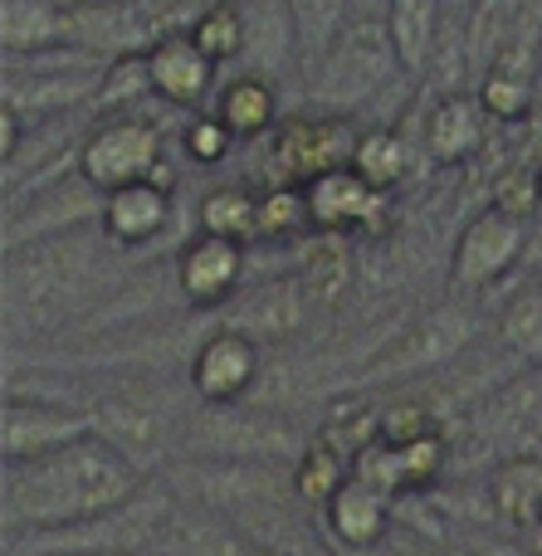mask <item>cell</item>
Listing matches in <instances>:
<instances>
[{
	"label": "cell",
	"mask_w": 542,
	"mask_h": 556,
	"mask_svg": "<svg viewBox=\"0 0 542 556\" xmlns=\"http://www.w3.org/2000/svg\"><path fill=\"white\" fill-rule=\"evenodd\" d=\"M147 473L113 450L103 434L64 444L25 464H5V532L78 528L123 508Z\"/></svg>",
	"instance_id": "1"
},
{
	"label": "cell",
	"mask_w": 542,
	"mask_h": 556,
	"mask_svg": "<svg viewBox=\"0 0 542 556\" xmlns=\"http://www.w3.org/2000/svg\"><path fill=\"white\" fill-rule=\"evenodd\" d=\"M108 250H117L103 225H84L68 235L5 250V323L54 327L84 313L108 274Z\"/></svg>",
	"instance_id": "2"
},
{
	"label": "cell",
	"mask_w": 542,
	"mask_h": 556,
	"mask_svg": "<svg viewBox=\"0 0 542 556\" xmlns=\"http://www.w3.org/2000/svg\"><path fill=\"white\" fill-rule=\"evenodd\" d=\"M406 68L401 54L387 35V20L377 15H357L338 39L328 45V54L313 64L308 84L313 108H328V113H362L371 108L381 93H391L396 84H406Z\"/></svg>",
	"instance_id": "3"
},
{
	"label": "cell",
	"mask_w": 542,
	"mask_h": 556,
	"mask_svg": "<svg viewBox=\"0 0 542 556\" xmlns=\"http://www.w3.org/2000/svg\"><path fill=\"white\" fill-rule=\"evenodd\" d=\"M172 489L162 479H142V489L123 503V508L103 513L78 528L54 532H25L20 552L25 556H133L142 547H162L166 528H172Z\"/></svg>",
	"instance_id": "4"
},
{
	"label": "cell",
	"mask_w": 542,
	"mask_h": 556,
	"mask_svg": "<svg viewBox=\"0 0 542 556\" xmlns=\"http://www.w3.org/2000/svg\"><path fill=\"white\" fill-rule=\"evenodd\" d=\"M362 127L348 113L308 108V113L283 117L269 132V186H308L328 172L352 166Z\"/></svg>",
	"instance_id": "5"
},
{
	"label": "cell",
	"mask_w": 542,
	"mask_h": 556,
	"mask_svg": "<svg viewBox=\"0 0 542 556\" xmlns=\"http://www.w3.org/2000/svg\"><path fill=\"white\" fill-rule=\"evenodd\" d=\"M166 162V127L156 117L137 113H108L93 117L84 147H78V172L98 186V191H123L137 186Z\"/></svg>",
	"instance_id": "6"
},
{
	"label": "cell",
	"mask_w": 542,
	"mask_h": 556,
	"mask_svg": "<svg viewBox=\"0 0 542 556\" xmlns=\"http://www.w3.org/2000/svg\"><path fill=\"white\" fill-rule=\"evenodd\" d=\"M475 342V313L465 303H440L426 307L420 317H411L401 332H391L377 352L362 362V381H401V376L430 371V366L459 356Z\"/></svg>",
	"instance_id": "7"
},
{
	"label": "cell",
	"mask_w": 542,
	"mask_h": 556,
	"mask_svg": "<svg viewBox=\"0 0 542 556\" xmlns=\"http://www.w3.org/2000/svg\"><path fill=\"white\" fill-rule=\"evenodd\" d=\"M98 220H103V191L74 166V172L54 176L35 191H20V201H5V250L84 230Z\"/></svg>",
	"instance_id": "8"
},
{
	"label": "cell",
	"mask_w": 542,
	"mask_h": 556,
	"mask_svg": "<svg viewBox=\"0 0 542 556\" xmlns=\"http://www.w3.org/2000/svg\"><path fill=\"white\" fill-rule=\"evenodd\" d=\"M528 250V220L484 205L479 215H469V225L459 230L455 250H450V283L459 293H484L499 278L514 269Z\"/></svg>",
	"instance_id": "9"
},
{
	"label": "cell",
	"mask_w": 542,
	"mask_h": 556,
	"mask_svg": "<svg viewBox=\"0 0 542 556\" xmlns=\"http://www.w3.org/2000/svg\"><path fill=\"white\" fill-rule=\"evenodd\" d=\"M162 35L172 29L162 25V15H152L137 0H84L68 5V45L88 49L98 59H127V54H147Z\"/></svg>",
	"instance_id": "10"
},
{
	"label": "cell",
	"mask_w": 542,
	"mask_h": 556,
	"mask_svg": "<svg viewBox=\"0 0 542 556\" xmlns=\"http://www.w3.org/2000/svg\"><path fill=\"white\" fill-rule=\"evenodd\" d=\"M264 371V346L240 327H215L191 356V386L205 405H235L254 391Z\"/></svg>",
	"instance_id": "11"
},
{
	"label": "cell",
	"mask_w": 542,
	"mask_h": 556,
	"mask_svg": "<svg viewBox=\"0 0 542 556\" xmlns=\"http://www.w3.org/2000/svg\"><path fill=\"white\" fill-rule=\"evenodd\" d=\"M240 283H244V244L201 230L181 244V254H176V293L191 307H201V313L230 307Z\"/></svg>",
	"instance_id": "12"
},
{
	"label": "cell",
	"mask_w": 542,
	"mask_h": 556,
	"mask_svg": "<svg viewBox=\"0 0 542 556\" xmlns=\"http://www.w3.org/2000/svg\"><path fill=\"white\" fill-rule=\"evenodd\" d=\"M84 434H93V420L84 410H64V405L49 401H15V395L0 410V454H5V464L54 454L64 444L84 440Z\"/></svg>",
	"instance_id": "13"
},
{
	"label": "cell",
	"mask_w": 542,
	"mask_h": 556,
	"mask_svg": "<svg viewBox=\"0 0 542 556\" xmlns=\"http://www.w3.org/2000/svg\"><path fill=\"white\" fill-rule=\"evenodd\" d=\"M303 191H308L313 230H328V235H371V230H387L391 195L377 191V186H367L357 172H352V166L318 176V181H308Z\"/></svg>",
	"instance_id": "14"
},
{
	"label": "cell",
	"mask_w": 542,
	"mask_h": 556,
	"mask_svg": "<svg viewBox=\"0 0 542 556\" xmlns=\"http://www.w3.org/2000/svg\"><path fill=\"white\" fill-rule=\"evenodd\" d=\"M489 127L494 117L484 113L479 93H436L420 123V152L436 166H469L489 147Z\"/></svg>",
	"instance_id": "15"
},
{
	"label": "cell",
	"mask_w": 542,
	"mask_h": 556,
	"mask_svg": "<svg viewBox=\"0 0 542 556\" xmlns=\"http://www.w3.org/2000/svg\"><path fill=\"white\" fill-rule=\"evenodd\" d=\"M313 303L303 293V283L293 274L269 278V283H254L250 293H240L230 307H225V327H240L250 332L260 346H283L303 332Z\"/></svg>",
	"instance_id": "16"
},
{
	"label": "cell",
	"mask_w": 542,
	"mask_h": 556,
	"mask_svg": "<svg viewBox=\"0 0 542 556\" xmlns=\"http://www.w3.org/2000/svg\"><path fill=\"white\" fill-rule=\"evenodd\" d=\"M147 64H152V88L166 108H205L215 98L220 64L211 54H201L186 29H172V35L156 39L147 49Z\"/></svg>",
	"instance_id": "17"
},
{
	"label": "cell",
	"mask_w": 542,
	"mask_h": 556,
	"mask_svg": "<svg viewBox=\"0 0 542 556\" xmlns=\"http://www.w3.org/2000/svg\"><path fill=\"white\" fill-rule=\"evenodd\" d=\"M103 68H68V74H10L5 68V93H0V103H10L25 123L84 113V108L98 103Z\"/></svg>",
	"instance_id": "18"
},
{
	"label": "cell",
	"mask_w": 542,
	"mask_h": 556,
	"mask_svg": "<svg viewBox=\"0 0 542 556\" xmlns=\"http://www.w3.org/2000/svg\"><path fill=\"white\" fill-rule=\"evenodd\" d=\"M244 10V54L240 68L244 74H260L283 84L289 74L303 78L299 64V29H293V15L283 0H240Z\"/></svg>",
	"instance_id": "19"
},
{
	"label": "cell",
	"mask_w": 542,
	"mask_h": 556,
	"mask_svg": "<svg viewBox=\"0 0 542 556\" xmlns=\"http://www.w3.org/2000/svg\"><path fill=\"white\" fill-rule=\"evenodd\" d=\"M293 278L303 283L313 307H342L352 298V288H357L352 235L313 230L308 240H299V250H293Z\"/></svg>",
	"instance_id": "20"
},
{
	"label": "cell",
	"mask_w": 542,
	"mask_h": 556,
	"mask_svg": "<svg viewBox=\"0 0 542 556\" xmlns=\"http://www.w3.org/2000/svg\"><path fill=\"white\" fill-rule=\"evenodd\" d=\"M176 211V195L156 181H137L123 186V191H108L103 195V235L117 244V250H142V244L162 240L166 225H172Z\"/></svg>",
	"instance_id": "21"
},
{
	"label": "cell",
	"mask_w": 542,
	"mask_h": 556,
	"mask_svg": "<svg viewBox=\"0 0 542 556\" xmlns=\"http://www.w3.org/2000/svg\"><path fill=\"white\" fill-rule=\"evenodd\" d=\"M88 420H93V434H103V440L113 444L123 459H133L142 473L166 454V420L152 405L133 401V395L98 401L93 410H88Z\"/></svg>",
	"instance_id": "22"
},
{
	"label": "cell",
	"mask_w": 542,
	"mask_h": 556,
	"mask_svg": "<svg viewBox=\"0 0 542 556\" xmlns=\"http://www.w3.org/2000/svg\"><path fill=\"white\" fill-rule=\"evenodd\" d=\"M211 113L220 117L225 127L235 132V142H254V137H269L274 127L283 123L279 108V84L260 74H230L211 98Z\"/></svg>",
	"instance_id": "23"
},
{
	"label": "cell",
	"mask_w": 542,
	"mask_h": 556,
	"mask_svg": "<svg viewBox=\"0 0 542 556\" xmlns=\"http://www.w3.org/2000/svg\"><path fill=\"white\" fill-rule=\"evenodd\" d=\"M323 513H328V532L352 552H371L391 528L387 493L371 489V483L357 479V473H348V483L323 503Z\"/></svg>",
	"instance_id": "24"
},
{
	"label": "cell",
	"mask_w": 542,
	"mask_h": 556,
	"mask_svg": "<svg viewBox=\"0 0 542 556\" xmlns=\"http://www.w3.org/2000/svg\"><path fill=\"white\" fill-rule=\"evenodd\" d=\"M387 35L401 54V68L416 78H426L430 59H436L440 39H445V0H387Z\"/></svg>",
	"instance_id": "25"
},
{
	"label": "cell",
	"mask_w": 542,
	"mask_h": 556,
	"mask_svg": "<svg viewBox=\"0 0 542 556\" xmlns=\"http://www.w3.org/2000/svg\"><path fill=\"white\" fill-rule=\"evenodd\" d=\"M68 45V5L64 0H0V49L5 59L39 54Z\"/></svg>",
	"instance_id": "26"
},
{
	"label": "cell",
	"mask_w": 542,
	"mask_h": 556,
	"mask_svg": "<svg viewBox=\"0 0 542 556\" xmlns=\"http://www.w3.org/2000/svg\"><path fill=\"white\" fill-rule=\"evenodd\" d=\"M489 508L508 528H542V459L538 454H508L489 473Z\"/></svg>",
	"instance_id": "27"
},
{
	"label": "cell",
	"mask_w": 542,
	"mask_h": 556,
	"mask_svg": "<svg viewBox=\"0 0 542 556\" xmlns=\"http://www.w3.org/2000/svg\"><path fill=\"white\" fill-rule=\"evenodd\" d=\"M479 425L499 440H524V434L542 430V366H524L508 376L479 410Z\"/></svg>",
	"instance_id": "28"
},
{
	"label": "cell",
	"mask_w": 542,
	"mask_h": 556,
	"mask_svg": "<svg viewBox=\"0 0 542 556\" xmlns=\"http://www.w3.org/2000/svg\"><path fill=\"white\" fill-rule=\"evenodd\" d=\"M518 15H524V0H475V5H469L465 54H469V68H475V84L489 74V68H499V59L508 54Z\"/></svg>",
	"instance_id": "29"
},
{
	"label": "cell",
	"mask_w": 542,
	"mask_h": 556,
	"mask_svg": "<svg viewBox=\"0 0 542 556\" xmlns=\"http://www.w3.org/2000/svg\"><path fill=\"white\" fill-rule=\"evenodd\" d=\"M411 162H416V152H411V137L401 127H362L357 152H352V172L367 186L396 195V186L411 181Z\"/></svg>",
	"instance_id": "30"
},
{
	"label": "cell",
	"mask_w": 542,
	"mask_h": 556,
	"mask_svg": "<svg viewBox=\"0 0 542 556\" xmlns=\"http://www.w3.org/2000/svg\"><path fill=\"white\" fill-rule=\"evenodd\" d=\"M196 230L220 235V240H235V244L260 240V195L240 181L211 186V191L196 201Z\"/></svg>",
	"instance_id": "31"
},
{
	"label": "cell",
	"mask_w": 542,
	"mask_h": 556,
	"mask_svg": "<svg viewBox=\"0 0 542 556\" xmlns=\"http://www.w3.org/2000/svg\"><path fill=\"white\" fill-rule=\"evenodd\" d=\"M293 15V29H299V64H303V78L313 74L328 45L342 35V29L357 20V0H283Z\"/></svg>",
	"instance_id": "32"
},
{
	"label": "cell",
	"mask_w": 542,
	"mask_h": 556,
	"mask_svg": "<svg viewBox=\"0 0 542 556\" xmlns=\"http://www.w3.org/2000/svg\"><path fill=\"white\" fill-rule=\"evenodd\" d=\"M475 93H479L484 113L494 117L499 127L533 123L538 108H542V88H538V78L514 74V68H489V74L475 84Z\"/></svg>",
	"instance_id": "33"
},
{
	"label": "cell",
	"mask_w": 542,
	"mask_h": 556,
	"mask_svg": "<svg viewBox=\"0 0 542 556\" xmlns=\"http://www.w3.org/2000/svg\"><path fill=\"white\" fill-rule=\"evenodd\" d=\"M186 35L196 39L201 54H211L215 64H240L244 54V10L240 0H215V5H201L186 25Z\"/></svg>",
	"instance_id": "34"
},
{
	"label": "cell",
	"mask_w": 542,
	"mask_h": 556,
	"mask_svg": "<svg viewBox=\"0 0 542 556\" xmlns=\"http://www.w3.org/2000/svg\"><path fill=\"white\" fill-rule=\"evenodd\" d=\"M152 98H156V88H152V64H147V54H127L103 68V88H98L93 113L98 117L137 113V108H147Z\"/></svg>",
	"instance_id": "35"
},
{
	"label": "cell",
	"mask_w": 542,
	"mask_h": 556,
	"mask_svg": "<svg viewBox=\"0 0 542 556\" xmlns=\"http://www.w3.org/2000/svg\"><path fill=\"white\" fill-rule=\"evenodd\" d=\"M313 235V211L303 186H264L260 191V240L299 244Z\"/></svg>",
	"instance_id": "36"
},
{
	"label": "cell",
	"mask_w": 542,
	"mask_h": 556,
	"mask_svg": "<svg viewBox=\"0 0 542 556\" xmlns=\"http://www.w3.org/2000/svg\"><path fill=\"white\" fill-rule=\"evenodd\" d=\"M499 342L528 366H542V283L524 288L499 313Z\"/></svg>",
	"instance_id": "37"
},
{
	"label": "cell",
	"mask_w": 542,
	"mask_h": 556,
	"mask_svg": "<svg viewBox=\"0 0 542 556\" xmlns=\"http://www.w3.org/2000/svg\"><path fill=\"white\" fill-rule=\"evenodd\" d=\"M348 473H352V464L342 459V454H332L328 444L313 440L308 450H303V459L293 464V493L308 503H328L332 493L348 483Z\"/></svg>",
	"instance_id": "38"
},
{
	"label": "cell",
	"mask_w": 542,
	"mask_h": 556,
	"mask_svg": "<svg viewBox=\"0 0 542 556\" xmlns=\"http://www.w3.org/2000/svg\"><path fill=\"white\" fill-rule=\"evenodd\" d=\"M430 434H440V420H436V410H430L426 401H396V405L381 410L377 440L387 444V450H406V444L430 440Z\"/></svg>",
	"instance_id": "39"
},
{
	"label": "cell",
	"mask_w": 542,
	"mask_h": 556,
	"mask_svg": "<svg viewBox=\"0 0 542 556\" xmlns=\"http://www.w3.org/2000/svg\"><path fill=\"white\" fill-rule=\"evenodd\" d=\"M445 459H450V444H445V430L430 434V440H416L406 450H396V469H401V489H430V483L445 473Z\"/></svg>",
	"instance_id": "40"
},
{
	"label": "cell",
	"mask_w": 542,
	"mask_h": 556,
	"mask_svg": "<svg viewBox=\"0 0 542 556\" xmlns=\"http://www.w3.org/2000/svg\"><path fill=\"white\" fill-rule=\"evenodd\" d=\"M181 147H186V156H191V162L215 166V162H225V156H230L235 132L211 113V108H205V113L186 117V127H181Z\"/></svg>",
	"instance_id": "41"
},
{
	"label": "cell",
	"mask_w": 542,
	"mask_h": 556,
	"mask_svg": "<svg viewBox=\"0 0 542 556\" xmlns=\"http://www.w3.org/2000/svg\"><path fill=\"white\" fill-rule=\"evenodd\" d=\"M406 556H475V552H465V547H416Z\"/></svg>",
	"instance_id": "42"
},
{
	"label": "cell",
	"mask_w": 542,
	"mask_h": 556,
	"mask_svg": "<svg viewBox=\"0 0 542 556\" xmlns=\"http://www.w3.org/2000/svg\"><path fill=\"white\" fill-rule=\"evenodd\" d=\"M538 88H542V49H538Z\"/></svg>",
	"instance_id": "43"
}]
</instances>
